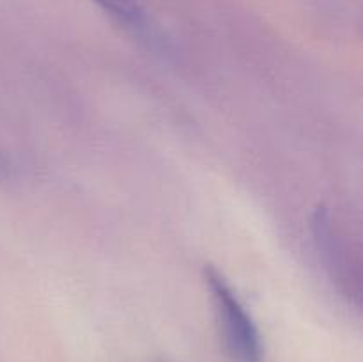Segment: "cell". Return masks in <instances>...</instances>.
<instances>
[{"mask_svg": "<svg viewBox=\"0 0 363 362\" xmlns=\"http://www.w3.org/2000/svg\"><path fill=\"white\" fill-rule=\"evenodd\" d=\"M94 2L112 14L117 21L133 31L144 32L147 28V16L137 0H94Z\"/></svg>", "mask_w": 363, "mask_h": 362, "instance_id": "cell-2", "label": "cell"}, {"mask_svg": "<svg viewBox=\"0 0 363 362\" xmlns=\"http://www.w3.org/2000/svg\"><path fill=\"white\" fill-rule=\"evenodd\" d=\"M206 284L211 291L216 318L220 323L223 346L234 362H261L262 341L254 318L229 280L218 270L208 266L204 270Z\"/></svg>", "mask_w": 363, "mask_h": 362, "instance_id": "cell-1", "label": "cell"}]
</instances>
